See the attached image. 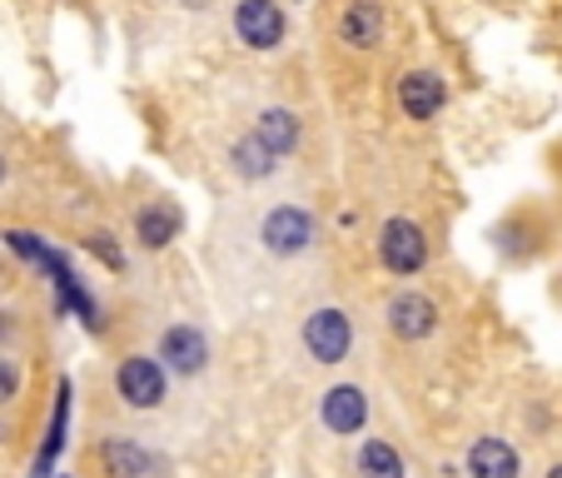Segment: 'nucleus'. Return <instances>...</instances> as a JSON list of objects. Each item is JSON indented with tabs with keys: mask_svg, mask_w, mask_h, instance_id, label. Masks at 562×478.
<instances>
[{
	"mask_svg": "<svg viewBox=\"0 0 562 478\" xmlns=\"http://www.w3.org/2000/svg\"><path fill=\"white\" fill-rule=\"evenodd\" d=\"M204 354H210V344H204V334L190 330V324H175V330L159 340V359L170 364L175 374H200Z\"/></svg>",
	"mask_w": 562,
	"mask_h": 478,
	"instance_id": "nucleus-8",
	"label": "nucleus"
},
{
	"mask_svg": "<svg viewBox=\"0 0 562 478\" xmlns=\"http://www.w3.org/2000/svg\"><path fill=\"white\" fill-rule=\"evenodd\" d=\"M135 230H139V245H149V249L170 245L175 234H180V210L175 204H149V210H139Z\"/></svg>",
	"mask_w": 562,
	"mask_h": 478,
	"instance_id": "nucleus-13",
	"label": "nucleus"
},
{
	"mask_svg": "<svg viewBox=\"0 0 562 478\" xmlns=\"http://www.w3.org/2000/svg\"><path fill=\"white\" fill-rule=\"evenodd\" d=\"M255 140L269 149V155H289V149L299 145V120L289 115V110H265L259 115V130H255Z\"/></svg>",
	"mask_w": 562,
	"mask_h": 478,
	"instance_id": "nucleus-12",
	"label": "nucleus"
},
{
	"mask_svg": "<svg viewBox=\"0 0 562 478\" xmlns=\"http://www.w3.org/2000/svg\"><path fill=\"white\" fill-rule=\"evenodd\" d=\"M0 180H5V159H0Z\"/></svg>",
	"mask_w": 562,
	"mask_h": 478,
	"instance_id": "nucleus-21",
	"label": "nucleus"
},
{
	"mask_svg": "<svg viewBox=\"0 0 562 478\" xmlns=\"http://www.w3.org/2000/svg\"><path fill=\"white\" fill-rule=\"evenodd\" d=\"M115 383H120V399L135 404V409H155L159 399H165V369H159L155 359H145V354H135V359L120 364Z\"/></svg>",
	"mask_w": 562,
	"mask_h": 478,
	"instance_id": "nucleus-5",
	"label": "nucleus"
},
{
	"mask_svg": "<svg viewBox=\"0 0 562 478\" xmlns=\"http://www.w3.org/2000/svg\"><path fill=\"white\" fill-rule=\"evenodd\" d=\"M65 414H70V383H60V399H55V419H50V438H45V454H41V464H35V478L50 468L55 454H60V444H65Z\"/></svg>",
	"mask_w": 562,
	"mask_h": 478,
	"instance_id": "nucleus-16",
	"label": "nucleus"
},
{
	"mask_svg": "<svg viewBox=\"0 0 562 478\" xmlns=\"http://www.w3.org/2000/svg\"><path fill=\"white\" fill-rule=\"evenodd\" d=\"M434 324H438V309H434V299H424V294H398L389 304V330L398 334V340H428Z\"/></svg>",
	"mask_w": 562,
	"mask_h": 478,
	"instance_id": "nucleus-6",
	"label": "nucleus"
},
{
	"mask_svg": "<svg viewBox=\"0 0 562 478\" xmlns=\"http://www.w3.org/2000/svg\"><path fill=\"white\" fill-rule=\"evenodd\" d=\"M468 474L473 478H518V454L503 438H477L468 448Z\"/></svg>",
	"mask_w": 562,
	"mask_h": 478,
	"instance_id": "nucleus-9",
	"label": "nucleus"
},
{
	"mask_svg": "<svg viewBox=\"0 0 562 478\" xmlns=\"http://www.w3.org/2000/svg\"><path fill=\"white\" fill-rule=\"evenodd\" d=\"M15 389H21V374H15L11 359H0V404H5V399H15Z\"/></svg>",
	"mask_w": 562,
	"mask_h": 478,
	"instance_id": "nucleus-19",
	"label": "nucleus"
},
{
	"mask_svg": "<svg viewBox=\"0 0 562 478\" xmlns=\"http://www.w3.org/2000/svg\"><path fill=\"white\" fill-rule=\"evenodd\" d=\"M398 105H404L414 120L438 115V105H443V80H438L434 70H414L404 86H398Z\"/></svg>",
	"mask_w": 562,
	"mask_h": 478,
	"instance_id": "nucleus-11",
	"label": "nucleus"
},
{
	"mask_svg": "<svg viewBox=\"0 0 562 478\" xmlns=\"http://www.w3.org/2000/svg\"><path fill=\"white\" fill-rule=\"evenodd\" d=\"M259 240H265L269 255H299V249H308V240H314V220H308L304 210H294V204H279V210L265 214Z\"/></svg>",
	"mask_w": 562,
	"mask_h": 478,
	"instance_id": "nucleus-3",
	"label": "nucleus"
},
{
	"mask_svg": "<svg viewBox=\"0 0 562 478\" xmlns=\"http://www.w3.org/2000/svg\"><path fill=\"white\" fill-rule=\"evenodd\" d=\"M379 255L393 275H414V269H424V259H428V240L414 220H389L383 224V240H379Z\"/></svg>",
	"mask_w": 562,
	"mask_h": 478,
	"instance_id": "nucleus-1",
	"label": "nucleus"
},
{
	"mask_svg": "<svg viewBox=\"0 0 562 478\" xmlns=\"http://www.w3.org/2000/svg\"><path fill=\"white\" fill-rule=\"evenodd\" d=\"M0 334H5V314H0Z\"/></svg>",
	"mask_w": 562,
	"mask_h": 478,
	"instance_id": "nucleus-22",
	"label": "nucleus"
},
{
	"mask_svg": "<svg viewBox=\"0 0 562 478\" xmlns=\"http://www.w3.org/2000/svg\"><path fill=\"white\" fill-rule=\"evenodd\" d=\"M339 35L353 45V51H373V45L383 41V11L373 0H353L339 21Z\"/></svg>",
	"mask_w": 562,
	"mask_h": 478,
	"instance_id": "nucleus-10",
	"label": "nucleus"
},
{
	"mask_svg": "<svg viewBox=\"0 0 562 478\" xmlns=\"http://www.w3.org/2000/svg\"><path fill=\"white\" fill-rule=\"evenodd\" d=\"M359 474L363 478H404V458H398V448L393 444L369 438V444L359 448Z\"/></svg>",
	"mask_w": 562,
	"mask_h": 478,
	"instance_id": "nucleus-14",
	"label": "nucleus"
},
{
	"mask_svg": "<svg viewBox=\"0 0 562 478\" xmlns=\"http://www.w3.org/2000/svg\"><path fill=\"white\" fill-rule=\"evenodd\" d=\"M105 468L115 478H139L149 468V454L135 444V438H110L105 444Z\"/></svg>",
	"mask_w": 562,
	"mask_h": 478,
	"instance_id": "nucleus-15",
	"label": "nucleus"
},
{
	"mask_svg": "<svg viewBox=\"0 0 562 478\" xmlns=\"http://www.w3.org/2000/svg\"><path fill=\"white\" fill-rule=\"evenodd\" d=\"M548 478H562V464H558V468H548Z\"/></svg>",
	"mask_w": 562,
	"mask_h": 478,
	"instance_id": "nucleus-20",
	"label": "nucleus"
},
{
	"mask_svg": "<svg viewBox=\"0 0 562 478\" xmlns=\"http://www.w3.org/2000/svg\"><path fill=\"white\" fill-rule=\"evenodd\" d=\"M234 31H239V41L245 45L269 51V45L284 41V15H279L274 0H239V11H234Z\"/></svg>",
	"mask_w": 562,
	"mask_h": 478,
	"instance_id": "nucleus-4",
	"label": "nucleus"
},
{
	"mask_svg": "<svg viewBox=\"0 0 562 478\" xmlns=\"http://www.w3.org/2000/svg\"><path fill=\"white\" fill-rule=\"evenodd\" d=\"M363 419H369V399H363L359 383H339V389L324 393V424L334 434H359Z\"/></svg>",
	"mask_w": 562,
	"mask_h": 478,
	"instance_id": "nucleus-7",
	"label": "nucleus"
},
{
	"mask_svg": "<svg viewBox=\"0 0 562 478\" xmlns=\"http://www.w3.org/2000/svg\"><path fill=\"white\" fill-rule=\"evenodd\" d=\"M234 170L249 175V180H259V175L274 170V155H269L259 140H245V145H234Z\"/></svg>",
	"mask_w": 562,
	"mask_h": 478,
	"instance_id": "nucleus-17",
	"label": "nucleus"
},
{
	"mask_svg": "<svg viewBox=\"0 0 562 478\" xmlns=\"http://www.w3.org/2000/svg\"><path fill=\"white\" fill-rule=\"evenodd\" d=\"M349 340H353V330H349V319H344V309H314L308 314L304 344L318 364H339L349 354Z\"/></svg>",
	"mask_w": 562,
	"mask_h": 478,
	"instance_id": "nucleus-2",
	"label": "nucleus"
},
{
	"mask_svg": "<svg viewBox=\"0 0 562 478\" xmlns=\"http://www.w3.org/2000/svg\"><path fill=\"white\" fill-rule=\"evenodd\" d=\"M5 240H11V249H15V255L35 259V265H41V259H45V255H50V249H45V245H41V240H35V234H25V230H11V234H5Z\"/></svg>",
	"mask_w": 562,
	"mask_h": 478,
	"instance_id": "nucleus-18",
	"label": "nucleus"
}]
</instances>
